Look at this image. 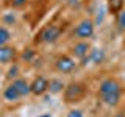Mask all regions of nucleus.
<instances>
[{"mask_svg": "<svg viewBox=\"0 0 125 117\" xmlns=\"http://www.w3.org/2000/svg\"><path fill=\"white\" fill-rule=\"evenodd\" d=\"M100 98L109 106H116L120 100V86L114 80H105L100 84Z\"/></svg>", "mask_w": 125, "mask_h": 117, "instance_id": "obj_1", "label": "nucleus"}, {"mask_svg": "<svg viewBox=\"0 0 125 117\" xmlns=\"http://www.w3.org/2000/svg\"><path fill=\"white\" fill-rule=\"evenodd\" d=\"M83 95H84V86L80 84V83L69 84L67 88H66V92H64L66 101H77V100H80Z\"/></svg>", "mask_w": 125, "mask_h": 117, "instance_id": "obj_2", "label": "nucleus"}, {"mask_svg": "<svg viewBox=\"0 0 125 117\" xmlns=\"http://www.w3.org/2000/svg\"><path fill=\"white\" fill-rule=\"evenodd\" d=\"M73 34H75L77 38L80 39H86V38H91L94 34V23L91 20H83L80 22L77 25L75 31H73Z\"/></svg>", "mask_w": 125, "mask_h": 117, "instance_id": "obj_3", "label": "nucleus"}, {"mask_svg": "<svg viewBox=\"0 0 125 117\" xmlns=\"http://www.w3.org/2000/svg\"><path fill=\"white\" fill-rule=\"evenodd\" d=\"M60 34H61V28H60V27L50 25V27H47V28L41 33V41H44V42H55L58 38H60Z\"/></svg>", "mask_w": 125, "mask_h": 117, "instance_id": "obj_4", "label": "nucleus"}, {"mask_svg": "<svg viewBox=\"0 0 125 117\" xmlns=\"http://www.w3.org/2000/svg\"><path fill=\"white\" fill-rule=\"evenodd\" d=\"M56 69L60 70V72H72L73 69H75V62H73V59H70L69 56H61L56 59Z\"/></svg>", "mask_w": 125, "mask_h": 117, "instance_id": "obj_5", "label": "nucleus"}, {"mask_svg": "<svg viewBox=\"0 0 125 117\" xmlns=\"http://www.w3.org/2000/svg\"><path fill=\"white\" fill-rule=\"evenodd\" d=\"M47 89H49V81L45 80V78L39 77L36 80L33 81V84L30 86V91L33 94H36V95H41V94H44Z\"/></svg>", "mask_w": 125, "mask_h": 117, "instance_id": "obj_6", "label": "nucleus"}, {"mask_svg": "<svg viewBox=\"0 0 125 117\" xmlns=\"http://www.w3.org/2000/svg\"><path fill=\"white\" fill-rule=\"evenodd\" d=\"M16 58V50L8 45H0V62H10Z\"/></svg>", "mask_w": 125, "mask_h": 117, "instance_id": "obj_7", "label": "nucleus"}, {"mask_svg": "<svg viewBox=\"0 0 125 117\" xmlns=\"http://www.w3.org/2000/svg\"><path fill=\"white\" fill-rule=\"evenodd\" d=\"M13 86L16 88V91L19 92V95L23 97V95H27V94H30V84L27 83L25 80H22V78H17V80H14L13 81Z\"/></svg>", "mask_w": 125, "mask_h": 117, "instance_id": "obj_8", "label": "nucleus"}, {"mask_svg": "<svg viewBox=\"0 0 125 117\" xmlns=\"http://www.w3.org/2000/svg\"><path fill=\"white\" fill-rule=\"evenodd\" d=\"M73 53H75V56L83 59V58H86L88 53H89V45L86 44V42H78V44L73 47Z\"/></svg>", "mask_w": 125, "mask_h": 117, "instance_id": "obj_9", "label": "nucleus"}, {"mask_svg": "<svg viewBox=\"0 0 125 117\" xmlns=\"http://www.w3.org/2000/svg\"><path fill=\"white\" fill-rule=\"evenodd\" d=\"M3 97L8 100V101H16V100H19L21 98V95H19V92L16 91V88L13 84H10L8 88L3 91Z\"/></svg>", "mask_w": 125, "mask_h": 117, "instance_id": "obj_10", "label": "nucleus"}, {"mask_svg": "<svg viewBox=\"0 0 125 117\" xmlns=\"http://www.w3.org/2000/svg\"><path fill=\"white\" fill-rule=\"evenodd\" d=\"M103 58H105V53H103V50H100V49L91 50V53H89V59H91L94 64L102 62V61H103Z\"/></svg>", "mask_w": 125, "mask_h": 117, "instance_id": "obj_11", "label": "nucleus"}, {"mask_svg": "<svg viewBox=\"0 0 125 117\" xmlns=\"http://www.w3.org/2000/svg\"><path fill=\"white\" fill-rule=\"evenodd\" d=\"M10 38H11L10 31H8L5 27H0V45H5L6 42L10 41Z\"/></svg>", "mask_w": 125, "mask_h": 117, "instance_id": "obj_12", "label": "nucleus"}, {"mask_svg": "<svg viewBox=\"0 0 125 117\" xmlns=\"http://www.w3.org/2000/svg\"><path fill=\"white\" fill-rule=\"evenodd\" d=\"M122 6H124V0H109V10H111L113 13L120 11Z\"/></svg>", "mask_w": 125, "mask_h": 117, "instance_id": "obj_13", "label": "nucleus"}, {"mask_svg": "<svg viewBox=\"0 0 125 117\" xmlns=\"http://www.w3.org/2000/svg\"><path fill=\"white\" fill-rule=\"evenodd\" d=\"M61 88H62V83H61V81H58V80H53V81H50V83H49V89L52 92H60Z\"/></svg>", "mask_w": 125, "mask_h": 117, "instance_id": "obj_14", "label": "nucleus"}, {"mask_svg": "<svg viewBox=\"0 0 125 117\" xmlns=\"http://www.w3.org/2000/svg\"><path fill=\"white\" fill-rule=\"evenodd\" d=\"M117 25H119V30H125V11L119 14L117 17Z\"/></svg>", "mask_w": 125, "mask_h": 117, "instance_id": "obj_15", "label": "nucleus"}, {"mask_svg": "<svg viewBox=\"0 0 125 117\" xmlns=\"http://www.w3.org/2000/svg\"><path fill=\"white\" fill-rule=\"evenodd\" d=\"M67 117H83V112L80 109H72V111H69Z\"/></svg>", "mask_w": 125, "mask_h": 117, "instance_id": "obj_16", "label": "nucleus"}, {"mask_svg": "<svg viewBox=\"0 0 125 117\" xmlns=\"http://www.w3.org/2000/svg\"><path fill=\"white\" fill-rule=\"evenodd\" d=\"M25 2H27V0H11V3H13V6H23V5H25Z\"/></svg>", "mask_w": 125, "mask_h": 117, "instance_id": "obj_17", "label": "nucleus"}, {"mask_svg": "<svg viewBox=\"0 0 125 117\" xmlns=\"http://www.w3.org/2000/svg\"><path fill=\"white\" fill-rule=\"evenodd\" d=\"M16 73H17V67L14 66V69L10 70V75H8V77H10V78H11V77H16Z\"/></svg>", "mask_w": 125, "mask_h": 117, "instance_id": "obj_18", "label": "nucleus"}, {"mask_svg": "<svg viewBox=\"0 0 125 117\" xmlns=\"http://www.w3.org/2000/svg\"><path fill=\"white\" fill-rule=\"evenodd\" d=\"M45 117H50V116H45Z\"/></svg>", "mask_w": 125, "mask_h": 117, "instance_id": "obj_19", "label": "nucleus"}]
</instances>
